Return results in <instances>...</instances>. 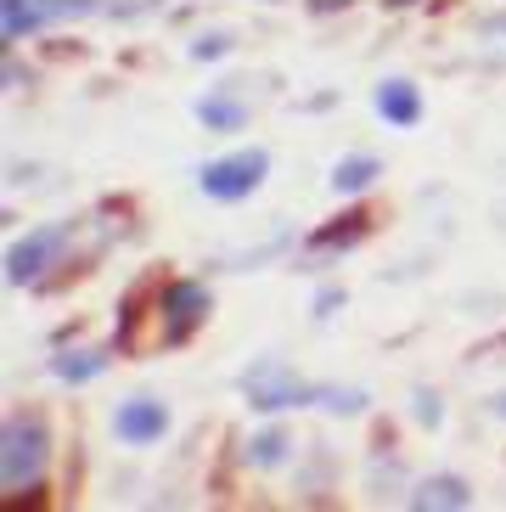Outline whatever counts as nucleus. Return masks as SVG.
<instances>
[{"mask_svg": "<svg viewBox=\"0 0 506 512\" xmlns=\"http://www.w3.org/2000/svg\"><path fill=\"white\" fill-rule=\"evenodd\" d=\"M51 462V428L40 411H12L6 434H0V479L6 490H29Z\"/></svg>", "mask_w": 506, "mask_h": 512, "instance_id": "f257e3e1", "label": "nucleus"}, {"mask_svg": "<svg viewBox=\"0 0 506 512\" xmlns=\"http://www.w3.org/2000/svg\"><path fill=\"white\" fill-rule=\"evenodd\" d=\"M265 169H270V152H259V147L231 152V158H214V164L203 169V192H209L214 203H242L248 192H259Z\"/></svg>", "mask_w": 506, "mask_h": 512, "instance_id": "f03ea898", "label": "nucleus"}, {"mask_svg": "<svg viewBox=\"0 0 506 512\" xmlns=\"http://www.w3.org/2000/svg\"><path fill=\"white\" fill-rule=\"evenodd\" d=\"M242 389H248V400H253L259 411H282V406H310V400H321V389L298 383V377L287 372L282 361H259V366H248Z\"/></svg>", "mask_w": 506, "mask_h": 512, "instance_id": "7ed1b4c3", "label": "nucleus"}, {"mask_svg": "<svg viewBox=\"0 0 506 512\" xmlns=\"http://www.w3.org/2000/svg\"><path fill=\"white\" fill-rule=\"evenodd\" d=\"M90 12H107V0H0L6 40H23L40 23H68V17H90Z\"/></svg>", "mask_w": 506, "mask_h": 512, "instance_id": "20e7f679", "label": "nucleus"}, {"mask_svg": "<svg viewBox=\"0 0 506 512\" xmlns=\"http://www.w3.org/2000/svg\"><path fill=\"white\" fill-rule=\"evenodd\" d=\"M158 310H164V344H180V338H192V332L203 327V316H209V287L203 282H169Z\"/></svg>", "mask_w": 506, "mask_h": 512, "instance_id": "39448f33", "label": "nucleus"}, {"mask_svg": "<svg viewBox=\"0 0 506 512\" xmlns=\"http://www.w3.org/2000/svg\"><path fill=\"white\" fill-rule=\"evenodd\" d=\"M62 242H68V226H40V231H29V237H17L12 254H6V276H12L17 287L40 282V271L62 254Z\"/></svg>", "mask_w": 506, "mask_h": 512, "instance_id": "423d86ee", "label": "nucleus"}, {"mask_svg": "<svg viewBox=\"0 0 506 512\" xmlns=\"http://www.w3.org/2000/svg\"><path fill=\"white\" fill-rule=\"evenodd\" d=\"M113 434H119L124 445H158V439L169 434V406L164 400H124V406L113 411Z\"/></svg>", "mask_w": 506, "mask_h": 512, "instance_id": "0eeeda50", "label": "nucleus"}, {"mask_svg": "<svg viewBox=\"0 0 506 512\" xmlns=\"http://www.w3.org/2000/svg\"><path fill=\"white\" fill-rule=\"evenodd\" d=\"M377 113H383L388 124H417L422 119L417 85H405V79H383V85H377Z\"/></svg>", "mask_w": 506, "mask_h": 512, "instance_id": "6e6552de", "label": "nucleus"}, {"mask_svg": "<svg viewBox=\"0 0 506 512\" xmlns=\"http://www.w3.org/2000/svg\"><path fill=\"white\" fill-rule=\"evenodd\" d=\"M366 231H372V214H366V209H349V214H338L332 226H321V231H315V237H310V248H315V254H338V248L360 242Z\"/></svg>", "mask_w": 506, "mask_h": 512, "instance_id": "1a4fd4ad", "label": "nucleus"}, {"mask_svg": "<svg viewBox=\"0 0 506 512\" xmlns=\"http://www.w3.org/2000/svg\"><path fill=\"white\" fill-rule=\"evenodd\" d=\"M411 507H467V479L439 473V479H428V484L411 490Z\"/></svg>", "mask_w": 506, "mask_h": 512, "instance_id": "9d476101", "label": "nucleus"}, {"mask_svg": "<svg viewBox=\"0 0 506 512\" xmlns=\"http://www.w3.org/2000/svg\"><path fill=\"white\" fill-rule=\"evenodd\" d=\"M102 366H107L102 349H68V355H57V361H51V372H57L62 383H85V377H96Z\"/></svg>", "mask_w": 506, "mask_h": 512, "instance_id": "9b49d317", "label": "nucleus"}, {"mask_svg": "<svg viewBox=\"0 0 506 512\" xmlns=\"http://www.w3.org/2000/svg\"><path fill=\"white\" fill-rule=\"evenodd\" d=\"M372 175H377V158L349 152V158L338 164V175H332V186H338V192H366V186H372Z\"/></svg>", "mask_w": 506, "mask_h": 512, "instance_id": "f8f14e48", "label": "nucleus"}, {"mask_svg": "<svg viewBox=\"0 0 506 512\" xmlns=\"http://www.w3.org/2000/svg\"><path fill=\"white\" fill-rule=\"evenodd\" d=\"M197 119L214 124V130H237V124L248 119V107H242V102H225V96H203V102H197Z\"/></svg>", "mask_w": 506, "mask_h": 512, "instance_id": "ddd939ff", "label": "nucleus"}, {"mask_svg": "<svg viewBox=\"0 0 506 512\" xmlns=\"http://www.w3.org/2000/svg\"><path fill=\"white\" fill-rule=\"evenodd\" d=\"M287 445H293V439H287L282 434V428H265V434H259V439H253V462H259V467H276V462H287Z\"/></svg>", "mask_w": 506, "mask_h": 512, "instance_id": "4468645a", "label": "nucleus"}, {"mask_svg": "<svg viewBox=\"0 0 506 512\" xmlns=\"http://www.w3.org/2000/svg\"><path fill=\"white\" fill-rule=\"evenodd\" d=\"M231 51V34H209L203 46H197V57H225Z\"/></svg>", "mask_w": 506, "mask_h": 512, "instance_id": "2eb2a0df", "label": "nucleus"}, {"mask_svg": "<svg viewBox=\"0 0 506 512\" xmlns=\"http://www.w3.org/2000/svg\"><path fill=\"white\" fill-rule=\"evenodd\" d=\"M417 417L422 422H439V400H433V394H417Z\"/></svg>", "mask_w": 506, "mask_h": 512, "instance_id": "dca6fc26", "label": "nucleus"}, {"mask_svg": "<svg viewBox=\"0 0 506 512\" xmlns=\"http://www.w3.org/2000/svg\"><path fill=\"white\" fill-rule=\"evenodd\" d=\"M484 29H490V34H506V12H501V17H484Z\"/></svg>", "mask_w": 506, "mask_h": 512, "instance_id": "f3484780", "label": "nucleus"}, {"mask_svg": "<svg viewBox=\"0 0 506 512\" xmlns=\"http://www.w3.org/2000/svg\"><path fill=\"white\" fill-rule=\"evenodd\" d=\"M321 6H343V0H315V12H321Z\"/></svg>", "mask_w": 506, "mask_h": 512, "instance_id": "a211bd4d", "label": "nucleus"}, {"mask_svg": "<svg viewBox=\"0 0 506 512\" xmlns=\"http://www.w3.org/2000/svg\"><path fill=\"white\" fill-rule=\"evenodd\" d=\"M495 411H501V417H506V394H501V400H495Z\"/></svg>", "mask_w": 506, "mask_h": 512, "instance_id": "6ab92c4d", "label": "nucleus"}]
</instances>
